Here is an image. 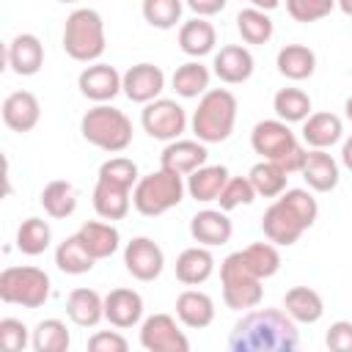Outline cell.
Returning a JSON list of instances; mask_svg holds the SVG:
<instances>
[{
	"label": "cell",
	"mask_w": 352,
	"mask_h": 352,
	"mask_svg": "<svg viewBox=\"0 0 352 352\" xmlns=\"http://www.w3.org/2000/svg\"><path fill=\"white\" fill-rule=\"evenodd\" d=\"M30 330L25 327L22 319L6 316L0 319V352H25V346L30 344Z\"/></svg>",
	"instance_id": "cell-44"
},
{
	"label": "cell",
	"mask_w": 352,
	"mask_h": 352,
	"mask_svg": "<svg viewBox=\"0 0 352 352\" xmlns=\"http://www.w3.org/2000/svg\"><path fill=\"white\" fill-rule=\"evenodd\" d=\"M338 8H341V11H344L349 19H352V0H341V3H338Z\"/></svg>",
	"instance_id": "cell-50"
},
{
	"label": "cell",
	"mask_w": 352,
	"mask_h": 352,
	"mask_svg": "<svg viewBox=\"0 0 352 352\" xmlns=\"http://www.w3.org/2000/svg\"><path fill=\"white\" fill-rule=\"evenodd\" d=\"M104 319L118 330L140 324L143 322V297L126 286L110 289L104 294Z\"/></svg>",
	"instance_id": "cell-18"
},
{
	"label": "cell",
	"mask_w": 352,
	"mask_h": 352,
	"mask_svg": "<svg viewBox=\"0 0 352 352\" xmlns=\"http://www.w3.org/2000/svg\"><path fill=\"white\" fill-rule=\"evenodd\" d=\"M129 206H132V190L129 187H121V184L96 179V187H94V209H96V214L102 220H107V223L124 220L129 214Z\"/></svg>",
	"instance_id": "cell-26"
},
{
	"label": "cell",
	"mask_w": 352,
	"mask_h": 352,
	"mask_svg": "<svg viewBox=\"0 0 352 352\" xmlns=\"http://www.w3.org/2000/svg\"><path fill=\"white\" fill-rule=\"evenodd\" d=\"M212 272H214V256L209 248L192 245V248H184L176 258V278L184 286H201L212 278Z\"/></svg>",
	"instance_id": "cell-28"
},
{
	"label": "cell",
	"mask_w": 352,
	"mask_h": 352,
	"mask_svg": "<svg viewBox=\"0 0 352 352\" xmlns=\"http://www.w3.org/2000/svg\"><path fill=\"white\" fill-rule=\"evenodd\" d=\"M214 44H217V30H214V25L209 19L192 16V19H187L179 28V50L184 55L195 58V60L204 58V55H209L214 50Z\"/></svg>",
	"instance_id": "cell-30"
},
{
	"label": "cell",
	"mask_w": 352,
	"mask_h": 352,
	"mask_svg": "<svg viewBox=\"0 0 352 352\" xmlns=\"http://www.w3.org/2000/svg\"><path fill=\"white\" fill-rule=\"evenodd\" d=\"M228 352H302L297 322L283 308H253L231 327Z\"/></svg>",
	"instance_id": "cell-1"
},
{
	"label": "cell",
	"mask_w": 352,
	"mask_h": 352,
	"mask_svg": "<svg viewBox=\"0 0 352 352\" xmlns=\"http://www.w3.org/2000/svg\"><path fill=\"white\" fill-rule=\"evenodd\" d=\"M63 50L77 63H99L107 38H104V22L99 11L94 8H74L63 22Z\"/></svg>",
	"instance_id": "cell-5"
},
{
	"label": "cell",
	"mask_w": 352,
	"mask_h": 352,
	"mask_svg": "<svg viewBox=\"0 0 352 352\" xmlns=\"http://www.w3.org/2000/svg\"><path fill=\"white\" fill-rule=\"evenodd\" d=\"M41 118V104L36 99V94L30 91H11L6 99H3V124L11 129V132H30L36 129Z\"/></svg>",
	"instance_id": "cell-20"
},
{
	"label": "cell",
	"mask_w": 352,
	"mask_h": 352,
	"mask_svg": "<svg viewBox=\"0 0 352 352\" xmlns=\"http://www.w3.org/2000/svg\"><path fill=\"white\" fill-rule=\"evenodd\" d=\"M6 63L19 77H33L44 66V44L33 33H19L6 44Z\"/></svg>",
	"instance_id": "cell-17"
},
{
	"label": "cell",
	"mask_w": 352,
	"mask_h": 352,
	"mask_svg": "<svg viewBox=\"0 0 352 352\" xmlns=\"http://www.w3.org/2000/svg\"><path fill=\"white\" fill-rule=\"evenodd\" d=\"M333 0H286V14L294 22H316L333 11Z\"/></svg>",
	"instance_id": "cell-45"
},
{
	"label": "cell",
	"mask_w": 352,
	"mask_h": 352,
	"mask_svg": "<svg viewBox=\"0 0 352 352\" xmlns=\"http://www.w3.org/2000/svg\"><path fill=\"white\" fill-rule=\"evenodd\" d=\"M66 314L77 327H96L104 319V297L88 286L72 289L66 297Z\"/></svg>",
	"instance_id": "cell-27"
},
{
	"label": "cell",
	"mask_w": 352,
	"mask_h": 352,
	"mask_svg": "<svg viewBox=\"0 0 352 352\" xmlns=\"http://www.w3.org/2000/svg\"><path fill=\"white\" fill-rule=\"evenodd\" d=\"M69 344H72V336L66 330V322L60 319H41L33 327V336H30L33 352H69Z\"/></svg>",
	"instance_id": "cell-38"
},
{
	"label": "cell",
	"mask_w": 352,
	"mask_h": 352,
	"mask_svg": "<svg viewBox=\"0 0 352 352\" xmlns=\"http://www.w3.org/2000/svg\"><path fill=\"white\" fill-rule=\"evenodd\" d=\"M283 314L297 324H314L324 314V300L311 286H292L283 294Z\"/></svg>",
	"instance_id": "cell-24"
},
{
	"label": "cell",
	"mask_w": 352,
	"mask_h": 352,
	"mask_svg": "<svg viewBox=\"0 0 352 352\" xmlns=\"http://www.w3.org/2000/svg\"><path fill=\"white\" fill-rule=\"evenodd\" d=\"M206 160H209V151H206V146L201 143V140H173V143H168L165 148H162V154H160V168L162 170H170V173H176V176H190V173H195L198 168H204L206 165Z\"/></svg>",
	"instance_id": "cell-16"
},
{
	"label": "cell",
	"mask_w": 352,
	"mask_h": 352,
	"mask_svg": "<svg viewBox=\"0 0 352 352\" xmlns=\"http://www.w3.org/2000/svg\"><path fill=\"white\" fill-rule=\"evenodd\" d=\"M140 346L146 352H190V338L170 314H151L140 322Z\"/></svg>",
	"instance_id": "cell-11"
},
{
	"label": "cell",
	"mask_w": 352,
	"mask_h": 352,
	"mask_svg": "<svg viewBox=\"0 0 352 352\" xmlns=\"http://www.w3.org/2000/svg\"><path fill=\"white\" fill-rule=\"evenodd\" d=\"M324 346L330 352H352V322L338 319L324 333Z\"/></svg>",
	"instance_id": "cell-47"
},
{
	"label": "cell",
	"mask_w": 352,
	"mask_h": 352,
	"mask_svg": "<svg viewBox=\"0 0 352 352\" xmlns=\"http://www.w3.org/2000/svg\"><path fill=\"white\" fill-rule=\"evenodd\" d=\"M344 113H346V118L352 121V96H349V99L344 102Z\"/></svg>",
	"instance_id": "cell-51"
},
{
	"label": "cell",
	"mask_w": 352,
	"mask_h": 352,
	"mask_svg": "<svg viewBox=\"0 0 352 352\" xmlns=\"http://www.w3.org/2000/svg\"><path fill=\"white\" fill-rule=\"evenodd\" d=\"M272 110L283 124H305L311 116V96L302 88H280L272 96Z\"/></svg>",
	"instance_id": "cell-33"
},
{
	"label": "cell",
	"mask_w": 352,
	"mask_h": 352,
	"mask_svg": "<svg viewBox=\"0 0 352 352\" xmlns=\"http://www.w3.org/2000/svg\"><path fill=\"white\" fill-rule=\"evenodd\" d=\"M52 242V228L41 217H28L16 228V250L25 256H41Z\"/></svg>",
	"instance_id": "cell-37"
},
{
	"label": "cell",
	"mask_w": 352,
	"mask_h": 352,
	"mask_svg": "<svg viewBox=\"0 0 352 352\" xmlns=\"http://www.w3.org/2000/svg\"><path fill=\"white\" fill-rule=\"evenodd\" d=\"M316 217H319V204L311 195V190L292 187L267 206L261 217V231L267 242L278 248H289L300 242V236L316 223Z\"/></svg>",
	"instance_id": "cell-2"
},
{
	"label": "cell",
	"mask_w": 352,
	"mask_h": 352,
	"mask_svg": "<svg viewBox=\"0 0 352 352\" xmlns=\"http://www.w3.org/2000/svg\"><path fill=\"white\" fill-rule=\"evenodd\" d=\"M140 126H143V132L148 138L173 143L187 129V113L176 99L160 96L157 102H151V104H146L140 110Z\"/></svg>",
	"instance_id": "cell-10"
},
{
	"label": "cell",
	"mask_w": 352,
	"mask_h": 352,
	"mask_svg": "<svg viewBox=\"0 0 352 352\" xmlns=\"http://www.w3.org/2000/svg\"><path fill=\"white\" fill-rule=\"evenodd\" d=\"M256 198H258V195H256V190H253V184H250L248 176H231L228 184L223 187L217 204H220L223 212H231V209H236V206H248V204H253Z\"/></svg>",
	"instance_id": "cell-43"
},
{
	"label": "cell",
	"mask_w": 352,
	"mask_h": 352,
	"mask_svg": "<svg viewBox=\"0 0 352 352\" xmlns=\"http://www.w3.org/2000/svg\"><path fill=\"white\" fill-rule=\"evenodd\" d=\"M176 319L190 330H204L214 322V300L201 289H184L176 297Z\"/></svg>",
	"instance_id": "cell-21"
},
{
	"label": "cell",
	"mask_w": 352,
	"mask_h": 352,
	"mask_svg": "<svg viewBox=\"0 0 352 352\" xmlns=\"http://www.w3.org/2000/svg\"><path fill=\"white\" fill-rule=\"evenodd\" d=\"M228 179H231V173H228L226 165H204L195 173H190L184 184H187V192H190L192 201L209 204V201L220 198V192L228 184Z\"/></svg>",
	"instance_id": "cell-29"
},
{
	"label": "cell",
	"mask_w": 352,
	"mask_h": 352,
	"mask_svg": "<svg viewBox=\"0 0 352 352\" xmlns=\"http://www.w3.org/2000/svg\"><path fill=\"white\" fill-rule=\"evenodd\" d=\"M96 179H104V182H113V184H121V187H129V190H135V184L140 182L138 165L129 157H110V160H104L99 165Z\"/></svg>",
	"instance_id": "cell-42"
},
{
	"label": "cell",
	"mask_w": 352,
	"mask_h": 352,
	"mask_svg": "<svg viewBox=\"0 0 352 352\" xmlns=\"http://www.w3.org/2000/svg\"><path fill=\"white\" fill-rule=\"evenodd\" d=\"M302 179L308 184V190L314 192H333L338 187V162L330 151H316V148H308V157H305V165H302Z\"/></svg>",
	"instance_id": "cell-22"
},
{
	"label": "cell",
	"mask_w": 352,
	"mask_h": 352,
	"mask_svg": "<svg viewBox=\"0 0 352 352\" xmlns=\"http://www.w3.org/2000/svg\"><path fill=\"white\" fill-rule=\"evenodd\" d=\"M182 0H143V19L157 30H170L182 19Z\"/></svg>",
	"instance_id": "cell-41"
},
{
	"label": "cell",
	"mask_w": 352,
	"mask_h": 352,
	"mask_svg": "<svg viewBox=\"0 0 352 352\" xmlns=\"http://www.w3.org/2000/svg\"><path fill=\"white\" fill-rule=\"evenodd\" d=\"M121 80L124 74H118L116 66L110 63H91L80 72L77 77V88L85 99L96 102V104H107L121 94Z\"/></svg>",
	"instance_id": "cell-14"
},
{
	"label": "cell",
	"mask_w": 352,
	"mask_h": 352,
	"mask_svg": "<svg viewBox=\"0 0 352 352\" xmlns=\"http://www.w3.org/2000/svg\"><path fill=\"white\" fill-rule=\"evenodd\" d=\"M96 264V258L82 248V242L77 239V234L66 236L63 242H58L55 248V267L66 275H85L91 272Z\"/></svg>",
	"instance_id": "cell-36"
},
{
	"label": "cell",
	"mask_w": 352,
	"mask_h": 352,
	"mask_svg": "<svg viewBox=\"0 0 352 352\" xmlns=\"http://www.w3.org/2000/svg\"><path fill=\"white\" fill-rule=\"evenodd\" d=\"M187 8L198 16V19H206L212 14H220L226 8V0H187Z\"/></svg>",
	"instance_id": "cell-48"
},
{
	"label": "cell",
	"mask_w": 352,
	"mask_h": 352,
	"mask_svg": "<svg viewBox=\"0 0 352 352\" xmlns=\"http://www.w3.org/2000/svg\"><path fill=\"white\" fill-rule=\"evenodd\" d=\"M236 30H239L245 44H267L272 38V33H275V25L261 8L248 6V8H242L236 14Z\"/></svg>",
	"instance_id": "cell-39"
},
{
	"label": "cell",
	"mask_w": 352,
	"mask_h": 352,
	"mask_svg": "<svg viewBox=\"0 0 352 352\" xmlns=\"http://www.w3.org/2000/svg\"><path fill=\"white\" fill-rule=\"evenodd\" d=\"M220 286H223V302L231 311H253L264 300L261 278L245 264L242 253H228L220 261Z\"/></svg>",
	"instance_id": "cell-8"
},
{
	"label": "cell",
	"mask_w": 352,
	"mask_h": 352,
	"mask_svg": "<svg viewBox=\"0 0 352 352\" xmlns=\"http://www.w3.org/2000/svg\"><path fill=\"white\" fill-rule=\"evenodd\" d=\"M236 96L228 88H209L201 99L198 107L192 110V135L195 140L206 143H223L231 138L234 124H236Z\"/></svg>",
	"instance_id": "cell-4"
},
{
	"label": "cell",
	"mask_w": 352,
	"mask_h": 352,
	"mask_svg": "<svg viewBox=\"0 0 352 352\" xmlns=\"http://www.w3.org/2000/svg\"><path fill=\"white\" fill-rule=\"evenodd\" d=\"M256 69V60L250 55L248 47L242 44H226L214 52V60H212V72L220 82L226 85H239V82H248L250 74Z\"/></svg>",
	"instance_id": "cell-15"
},
{
	"label": "cell",
	"mask_w": 352,
	"mask_h": 352,
	"mask_svg": "<svg viewBox=\"0 0 352 352\" xmlns=\"http://www.w3.org/2000/svg\"><path fill=\"white\" fill-rule=\"evenodd\" d=\"M234 234V226L228 220V214L223 209H201L190 217V236L201 245V248H217L226 245Z\"/></svg>",
	"instance_id": "cell-19"
},
{
	"label": "cell",
	"mask_w": 352,
	"mask_h": 352,
	"mask_svg": "<svg viewBox=\"0 0 352 352\" xmlns=\"http://www.w3.org/2000/svg\"><path fill=\"white\" fill-rule=\"evenodd\" d=\"M341 138H344V121L336 113H327V110L311 113L308 121L302 124V143H308V148L327 151Z\"/></svg>",
	"instance_id": "cell-25"
},
{
	"label": "cell",
	"mask_w": 352,
	"mask_h": 352,
	"mask_svg": "<svg viewBox=\"0 0 352 352\" xmlns=\"http://www.w3.org/2000/svg\"><path fill=\"white\" fill-rule=\"evenodd\" d=\"M250 146L261 160L280 165L286 173H300L308 157V148H302L292 126L278 118L258 121L250 132Z\"/></svg>",
	"instance_id": "cell-3"
},
{
	"label": "cell",
	"mask_w": 352,
	"mask_h": 352,
	"mask_svg": "<svg viewBox=\"0 0 352 352\" xmlns=\"http://www.w3.org/2000/svg\"><path fill=\"white\" fill-rule=\"evenodd\" d=\"M165 88V72L157 66V63H135L124 72V80H121V94L135 102V104H151L160 99Z\"/></svg>",
	"instance_id": "cell-13"
},
{
	"label": "cell",
	"mask_w": 352,
	"mask_h": 352,
	"mask_svg": "<svg viewBox=\"0 0 352 352\" xmlns=\"http://www.w3.org/2000/svg\"><path fill=\"white\" fill-rule=\"evenodd\" d=\"M242 253V258H245V264L264 280V278H272L278 270H280V250H278V245H272V242H253V245H248L245 250H239Z\"/></svg>",
	"instance_id": "cell-40"
},
{
	"label": "cell",
	"mask_w": 352,
	"mask_h": 352,
	"mask_svg": "<svg viewBox=\"0 0 352 352\" xmlns=\"http://www.w3.org/2000/svg\"><path fill=\"white\" fill-rule=\"evenodd\" d=\"M88 352H129V341L118 330H96L88 338Z\"/></svg>",
	"instance_id": "cell-46"
},
{
	"label": "cell",
	"mask_w": 352,
	"mask_h": 352,
	"mask_svg": "<svg viewBox=\"0 0 352 352\" xmlns=\"http://www.w3.org/2000/svg\"><path fill=\"white\" fill-rule=\"evenodd\" d=\"M248 179H250L256 195H261V198H280V195L289 190V187H286L289 173H286L280 165L267 162V160L256 162V165L248 170Z\"/></svg>",
	"instance_id": "cell-34"
},
{
	"label": "cell",
	"mask_w": 352,
	"mask_h": 352,
	"mask_svg": "<svg viewBox=\"0 0 352 352\" xmlns=\"http://www.w3.org/2000/svg\"><path fill=\"white\" fill-rule=\"evenodd\" d=\"M77 239L82 242V248H85L96 261L110 258V256L118 250V245H121L118 228H116L113 223H107V220H85V223L77 228Z\"/></svg>",
	"instance_id": "cell-23"
},
{
	"label": "cell",
	"mask_w": 352,
	"mask_h": 352,
	"mask_svg": "<svg viewBox=\"0 0 352 352\" xmlns=\"http://www.w3.org/2000/svg\"><path fill=\"white\" fill-rule=\"evenodd\" d=\"M275 66L286 80L300 82V80H308L316 72V52L305 44H286V47L278 50Z\"/></svg>",
	"instance_id": "cell-31"
},
{
	"label": "cell",
	"mask_w": 352,
	"mask_h": 352,
	"mask_svg": "<svg viewBox=\"0 0 352 352\" xmlns=\"http://www.w3.org/2000/svg\"><path fill=\"white\" fill-rule=\"evenodd\" d=\"M80 132L91 146L107 154H121L132 143V121L113 104H94L80 118Z\"/></svg>",
	"instance_id": "cell-6"
},
{
	"label": "cell",
	"mask_w": 352,
	"mask_h": 352,
	"mask_svg": "<svg viewBox=\"0 0 352 352\" xmlns=\"http://www.w3.org/2000/svg\"><path fill=\"white\" fill-rule=\"evenodd\" d=\"M209 80H212V72L201 60H187L176 66L170 85L182 99H201L209 91Z\"/></svg>",
	"instance_id": "cell-32"
},
{
	"label": "cell",
	"mask_w": 352,
	"mask_h": 352,
	"mask_svg": "<svg viewBox=\"0 0 352 352\" xmlns=\"http://www.w3.org/2000/svg\"><path fill=\"white\" fill-rule=\"evenodd\" d=\"M341 165H344L346 170H352V135L341 143Z\"/></svg>",
	"instance_id": "cell-49"
},
{
	"label": "cell",
	"mask_w": 352,
	"mask_h": 352,
	"mask_svg": "<svg viewBox=\"0 0 352 352\" xmlns=\"http://www.w3.org/2000/svg\"><path fill=\"white\" fill-rule=\"evenodd\" d=\"M124 267L135 280H157L165 267V253L151 236H135L124 245Z\"/></svg>",
	"instance_id": "cell-12"
},
{
	"label": "cell",
	"mask_w": 352,
	"mask_h": 352,
	"mask_svg": "<svg viewBox=\"0 0 352 352\" xmlns=\"http://www.w3.org/2000/svg\"><path fill=\"white\" fill-rule=\"evenodd\" d=\"M184 192H187L184 179L160 168V170H151V173L140 176V182L132 190V206L143 217H160L168 209L179 206Z\"/></svg>",
	"instance_id": "cell-7"
},
{
	"label": "cell",
	"mask_w": 352,
	"mask_h": 352,
	"mask_svg": "<svg viewBox=\"0 0 352 352\" xmlns=\"http://www.w3.org/2000/svg\"><path fill=\"white\" fill-rule=\"evenodd\" d=\"M41 206L50 217L55 220H66L74 214L77 209V190L72 182H63V179H55L50 182L44 190H41Z\"/></svg>",
	"instance_id": "cell-35"
},
{
	"label": "cell",
	"mask_w": 352,
	"mask_h": 352,
	"mask_svg": "<svg viewBox=\"0 0 352 352\" xmlns=\"http://www.w3.org/2000/svg\"><path fill=\"white\" fill-rule=\"evenodd\" d=\"M50 275L38 267H6L0 272V300L22 308H41L50 300Z\"/></svg>",
	"instance_id": "cell-9"
}]
</instances>
